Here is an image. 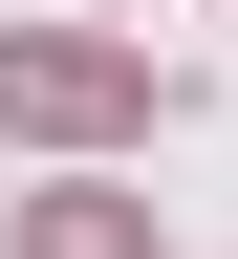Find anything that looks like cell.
<instances>
[{
  "mask_svg": "<svg viewBox=\"0 0 238 259\" xmlns=\"http://www.w3.org/2000/svg\"><path fill=\"white\" fill-rule=\"evenodd\" d=\"M0 108H22V130H109L130 65H109V44H0Z\"/></svg>",
  "mask_w": 238,
  "mask_h": 259,
  "instance_id": "obj_1",
  "label": "cell"
},
{
  "mask_svg": "<svg viewBox=\"0 0 238 259\" xmlns=\"http://www.w3.org/2000/svg\"><path fill=\"white\" fill-rule=\"evenodd\" d=\"M22 259H152V216H130V194H44V216H22Z\"/></svg>",
  "mask_w": 238,
  "mask_h": 259,
  "instance_id": "obj_2",
  "label": "cell"
}]
</instances>
